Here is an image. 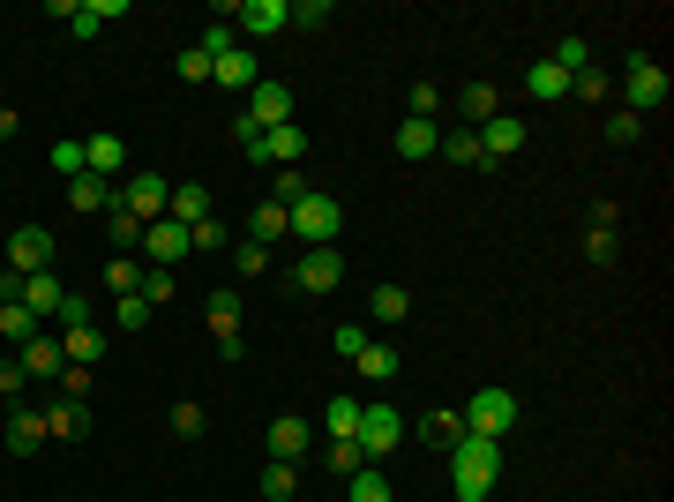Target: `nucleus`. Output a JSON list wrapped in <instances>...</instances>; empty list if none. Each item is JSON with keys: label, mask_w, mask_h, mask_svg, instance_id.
Instances as JSON below:
<instances>
[{"label": "nucleus", "mask_w": 674, "mask_h": 502, "mask_svg": "<svg viewBox=\"0 0 674 502\" xmlns=\"http://www.w3.org/2000/svg\"><path fill=\"white\" fill-rule=\"evenodd\" d=\"M53 173L75 181V173H83V143H53Z\"/></svg>", "instance_id": "obj_57"}, {"label": "nucleus", "mask_w": 674, "mask_h": 502, "mask_svg": "<svg viewBox=\"0 0 674 502\" xmlns=\"http://www.w3.org/2000/svg\"><path fill=\"white\" fill-rule=\"evenodd\" d=\"M53 322H61V330H83V322H91V300H83V293H61V315H53Z\"/></svg>", "instance_id": "obj_53"}, {"label": "nucleus", "mask_w": 674, "mask_h": 502, "mask_svg": "<svg viewBox=\"0 0 674 502\" xmlns=\"http://www.w3.org/2000/svg\"><path fill=\"white\" fill-rule=\"evenodd\" d=\"M390 151H398V157H412V165H420V157H435V151H442V127H435V121H405V127H398V143H390Z\"/></svg>", "instance_id": "obj_23"}, {"label": "nucleus", "mask_w": 674, "mask_h": 502, "mask_svg": "<svg viewBox=\"0 0 674 502\" xmlns=\"http://www.w3.org/2000/svg\"><path fill=\"white\" fill-rule=\"evenodd\" d=\"M165 218L203 225V218H211V188H203V181H181V188H173V203H165Z\"/></svg>", "instance_id": "obj_26"}, {"label": "nucleus", "mask_w": 674, "mask_h": 502, "mask_svg": "<svg viewBox=\"0 0 674 502\" xmlns=\"http://www.w3.org/2000/svg\"><path fill=\"white\" fill-rule=\"evenodd\" d=\"M420 442H428V450H458L464 442V412H428V420H420Z\"/></svg>", "instance_id": "obj_30"}, {"label": "nucleus", "mask_w": 674, "mask_h": 502, "mask_svg": "<svg viewBox=\"0 0 674 502\" xmlns=\"http://www.w3.org/2000/svg\"><path fill=\"white\" fill-rule=\"evenodd\" d=\"M233 16H241V31H247V38H277L285 23H293V8H285V0H241Z\"/></svg>", "instance_id": "obj_16"}, {"label": "nucleus", "mask_w": 674, "mask_h": 502, "mask_svg": "<svg viewBox=\"0 0 674 502\" xmlns=\"http://www.w3.org/2000/svg\"><path fill=\"white\" fill-rule=\"evenodd\" d=\"M570 98H584V105H607V98H614V83L600 75V61L584 68V75H570Z\"/></svg>", "instance_id": "obj_39"}, {"label": "nucleus", "mask_w": 674, "mask_h": 502, "mask_svg": "<svg viewBox=\"0 0 674 502\" xmlns=\"http://www.w3.org/2000/svg\"><path fill=\"white\" fill-rule=\"evenodd\" d=\"M113 181H98V173H75V181H68V203H75V211H98V218H105V211H113Z\"/></svg>", "instance_id": "obj_24"}, {"label": "nucleus", "mask_w": 674, "mask_h": 502, "mask_svg": "<svg viewBox=\"0 0 674 502\" xmlns=\"http://www.w3.org/2000/svg\"><path fill=\"white\" fill-rule=\"evenodd\" d=\"M458 113H464V127H488L494 113H502V91H494V83H464V91H458Z\"/></svg>", "instance_id": "obj_22"}, {"label": "nucleus", "mask_w": 674, "mask_h": 502, "mask_svg": "<svg viewBox=\"0 0 674 502\" xmlns=\"http://www.w3.org/2000/svg\"><path fill=\"white\" fill-rule=\"evenodd\" d=\"M300 195H315V188H300V165H277V181H270V203H277V211H293Z\"/></svg>", "instance_id": "obj_41"}, {"label": "nucleus", "mask_w": 674, "mask_h": 502, "mask_svg": "<svg viewBox=\"0 0 674 502\" xmlns=\"http://www.w3.org/2000/svg\"><path fill=\"white\" fill-rule=\"evenodd\" d=\"M91 436V412L75 406V398H53L45 406V442H83Z\"/></svg>", "instance_id": "obj_17"}, {"label": "nucleus", "mask_w": 674, "mask_h": 502, "mask_svg": "<svg viewBox=\"0 0 674 502\" xmlns=\"http://www.w3.org/2000/svg\"><path fill=\"white\" fill-rule=\"evenodd\" d=\"M31 338H38V315L23 308V300H0V346H16V352H23Z\"/></svg>", "instance_id": "obj_29"}, {"label": "nucleus", "mask_w": 674, "mask_h": 502, "mask_svg": "<svg viewBox=\"0 0 674 502\" xmlns=\"http://www.w3.org/2000/svg\"><path fill=\"white\" fill-rule=\"evenodd\" d=\"M285 233H293L300 248H337V233H345V203H337V195H300V203L285 211Z\"/></svg>", "instance_id": "obj_3"}, {"label": "nucleus", "mask_w": 674, "mask_h": 502, "mask_svg": "<svg viewBox=\"0 0 674 502\" xmlns=\"http://www.w3.org/2000/svg\"><path fill=\"white\" fill-rule=\"evenodd\" d=\"M345 502H398V488H390L382 465H360L353 480H345Z\"/></svg>", "instance_id": "obj_28"}, {"label": "nucleus", "mask_w": 674, "mask_h": 502, "mask_svg": "<svg viewBox=\"0 0 674 502\" xmlns=\"http://www.w3.org/2000/svg\"><path fill=\"white\" fill-rule=\"evenodd\" d=\"M98 278H105V293H113V300H127V293H143V255H113V263H105Z\"/></svg>", "instance_id": "obj_31"}, {"label": "nucleus", "mask_w": 674, "mask_h": 502, "mask_svg": "<svg viewBox=\"0 0 674 502\" xmlns=\"http://www.w3.org/2000/svg\"><path fill=\"white\" fill-rule=\"evenodd\" d=\"M61 352H68V368H98V352H105V330H98V322H83V330H61Z\"/></svg>", "instance_id": "obj_27"}, {"label": "nucleus", "mask_w": 674, "mask_h": 502, "mask_svg": "<svg viewBox=\"0 0 674 502\" xmlns=\"http://www.w3.org/2000/svg\"><path fill=\"white\" fill-rule=\"evenodd\" d=\"M263 495L293 502V495H300V465H263Z\"/></svg>", "instance_id": "obj_40"}, {"label": "nucleus", "mask_w": 674, "mask_h": 502, "mask_svg": "<svg viewBox=\"0 0 674 502\" xmlns=\"http://www.w3.org/2000/svg\"><path fill=\"white\" fill-rule=\"evenodd\" d=\"M187 248H195V255H217V248H225V225H217V218L187 225Z\"/></svg>", "instance_id": "obj_46"}, {"label": "nucleus", "mask_w": 674, "mask_h": 502, "mask_svg": "<svg viewBox=\"0 0 674 502\" xmlns=\"http://www.w3.org/2000/svg\"><path fill=\"white\" fill-rule=\"evenodd\" d=\"M368 315H375V322H405V315H412V293H405V285H375Z\"/></svg>", "instance_id": "obj_36"}, {"label": "nucleus", "mask_w": 674, "mask_h": 502, "mask_svg": "<svg viewBox=\"0 0 674 502\" xmlns=\"http://www.w3.org/2000/svg\"><path fill=\"white\" fill-rule=\"evenodd\" d=\"M127 0H75V16H68V38H98L105 23H121Z\"/></svg>", "instance_id": "obj_19"}, {"label": "nucleus", "mask_w": 674, "mask_h": 502, "mask_svg": "<svg viewBox=\"0 0 674 502\" xmlns=\"http://www.w3.org/2000/svg\"><path fill=\"white\" fill-rule=\"evenodd\" d=\"M323 465H330V472H345V480H353V472L368 465V458H360V442L345 436V442H330V450H323Z\"/></svg>", "instance_id": "obj_44"}, {"label": "nucleus", "mask_w": 674, "mask_h": 502, "mask_svg": "<svg viewBox=\"0 0 674 502\" xmlns=\"http://www.w3.org/2000/svg\"><path fill=\"white\" fill-rule=\"evenodd\" d=\"M307 442H315V428H307L300 412H277L270 428H263V450H270V465H300Z\"/></svg>", "instance_id": "obj_10"}, {"label": "nucleus", "mask_w": 674, "mask_h": 502, "mask_svg": "<svg viewBox=\"0 0 674 502\" xmlns=\"http://www.w3.org/2000/svg\"><path fill=\"white\" fill-rule=\"evenodd\" d=\"M435 157H450V165H480L488 173V151H480V127H458V135H442V151Z\"/></svg>", "instance_id": "obj_35"}, {"label": "nucleus", "mask_w": 674, "mask_h": 502, "mask_svg": "<svg viewBox=\"0 0 674 502\" xmlns=\"http://www.w3.org/2000/svg\"><path fill=\"white\" fill-rule=\"evenodd\" d=\"M105 233H113V255H135V248H143V218H127L121 203L105 211Z\"/></svg>", "instance_id": "obj_37"}, {"label": "nucleus", "mask_w": 674, "mask_h": 502, "mask_svg": "<svg viewBox=\"0 0 674 502\" xmlns=\"http://www.w3.org/2000/svg\"><path fill=\"white\" fill-rule=\"evenodd\" d=\"M187 225L181 218H157V225H143V263L151 270H173V263H187Z\"/></svg>", "instance_id": "obj_9"}, {"label": "nucleus", "mask_w": 674, "mask_h": 502, "mask_svg": "<svg viewBox=\"0 0 674 502\" xmlns=\"http://www.w3.org/2000/svg\"><path fill=\"white\" fill-rule=\"evenodd\" d=\"M61 293L68 285L53 278V270H38V278H23V308H31L38 322H53V315H61Z\"/></svg>", "instance_id": "obj_21"}, {"label": "nucleus", "mask_w": 674, "mask_h": 502, "mask_svg": "<svg viewBox=\"0 0 674 502\" xmlns=\"http://www.w3.org/2000/svg\"><path fill=\"white\" fill-rule=\"evenodd\" d=\"M16 360H23V376H31V382H61V368H68L61 338H45V330H38V338H31L23 352H16Z\"/></svg>", "instance_id": "obj_13"}, {"label": "nucleus", "mask_w": 674, "mask_h": 502, "mask_svg": "<svg viewBox=\"0 0 674 502\" xmlns=\"http://www.w3.org/2000/svg\"><path fill=\"white\" fill-rule=\"evenodd\" d=\"M45 450V412H8V458H38Z\"/></svg>", "instance_id": "obj_20"}, {"label": "nucleus", "mask_w": 674, "mask_h": 502, "mask_svg": "<svg viewBox=\"0 0 674 502\" xmlns=\"http://www.w3.org/2000/svg\"><path fill=\"white\" fill-rule=\"evenodd\" d=\"M113 203H121L127 218L157 225V218H165V203H173V188H165V181H157V173H127V188L113 195Z\"/></svg>", "instance_id": "obj_8"}, {"label": "nucleus", "mask_w": 674, "mask_h": 502, "mask_svg": "<svg viewBox=\"0 0 674 502\" xmlns=\"http://www.w3.org/2000/svg\"><path fill=\"white\" fill-rule=\"evenodd\" d=\"M337 360H360V346H368V330H360V322H337Z\"/></svg>", "instance_id": "obj_56"}, {"label": "nucleus", "mask_w": 674, "mask_h": 502, "mask_svg": "<svg viewBox=\"0 0 674 502\" xmlns=\"http://www.w3.org/2000/svg\"><path fill=\"white\" fill-rule=\"evenodd\" d=\"M353 368H360V376H368V382H398V346H382V338H368Z\"/></svg>", "instance_id": "obj_33"}, {"label": "nucleus", "mask_w": 674, "mask_h": 502, "mask_svg": "<svg viewBox=\"0 0 674 502\" xmlns=\"http://www.w3.org/2000/svg\"><path fill=\"white\" fill-rule=\"evenodd\" d=\"M480 151H488V165L518 157V151H524V121H518V113H494V121L480 127Z\"/></svg>", "instance_id": "obj_15"}, {"label": "nucleus", "mask_w": 674, "mask_h": 502, "mask_svg": "<svg viewBox=\"0 0 674 502\" xmlns=\"http://www.w3.org/2000/svg\"><path fill=\"white\" fill-rule=\"evenodd\" d=\"M211 83H225V91H255V83H263V75H255V53H247V45H233V53H217L211 61Z\"/></svg>", "instance_id": "obj_18"}, {"label": "nucleus", "mask_w": 674, "mask_h": 502, "mask_svg": "<svg viewBox=\"0 0 674 502\" xmlns=\"http://www.w3.org/2000/svg\"><path fill=\"white\" fill-rule=\"evenodd\" d=\"M151 300H143V293H127V300H121V330H151Z\"/></svg>", "instance_id": "obj_54"}, {"label": "nucleus", "mask_w": 674, "mask_h": 502, "mask_svg": "<svg viewBox=\"0 0 674 502\" xmlns=\"http://www.w3.org/2000/svg\"><path fill=\"white\" fill-rule=\"evenodd\" d=\"M607 143H644V121H637V113H622V105H614V113H607Z\"/></svg>", "instance_id": "obj_50"}, {"label": "nucleus", "mask_w": 674, "mask_h": 502, "mask_svg": "<svg viewBox=\"0 0 674 502\" xmlns=\"http://www.w3.org/2000/svg\"><path fill=\"white\" fill-rule=\"evenodd\" d=\"M293 293H307V300H323V293H337L345 285V255L337 248H300V263H293Z\"/></svg>", "instance_id": "obj_6"}, {"label": "nucleus", "mask_w": 674, "mask_h": 502, "mask_svg": "<svg viewBox=\"0 0 674 502\" xmlns=\"http://www.w3.org/2000/svg\"><path fill=\"white\" fill-rule=\"evenodd\" d=\"M203 315H211L217 338H233V330H241V293H233V285H217L211 300H203Z\"/></svg>", "instance_id": "obj_34"}, {"label": "nucleus", "mask_w": 674, "mask_h": 502, "mask_svg": "<svg viewBox=\"0 0 674 502\" xmlns=\"http://www.w3.org/2000/svg\"><path fill=\"white\" fill-rule=\"evenodd\" d=\"M614 91H622V113H637V121H644V113H660V105H667L674 83H667V68H660V61H630V75H622Z\"/></svg>", "instance_id": "obj_5"}, {"label": "nucleus", "mask_w": 674, "mask_h": 502, "mask_svg": "<svg viewBox=\"0 0 674 502\" xmlns=\"http://www.w3.org/2000/svg\"><path fill=\"white\" fill-rule=\"evenodd\" d=\"M91 390H98V376H91V368H61V398H75V406H83Z\"/></svg>", "instance_id": "obj_55"}, {"label": "nucleus", "mask_w": 674, "mask_h": 502, "mask_svg": "<svg viewBox=\"0 0 674 502\" xmlns=\"http://www.w3.org/2000/svg\"><path fill=\"white\" fill-rule=\"evenodd\" d=\"M8 135H16V113H8V105H0V143H8Z\"/></svg>", "instance_id": "obj_60"}, {"label": "nucleus", "mask_w": 674, "mask_h": 502, "mask_svg": "<svg viewBox=\"0 0 674 502\" xmlns=\"http://www.w3.org/2000/svg\"><path fill=\"white\" fill-rule=\"evenodd\" d=\"M233 263H241V278H263V270H270V248H263V240H241Z\"/></svg>", "instance_id": "obj_48"}, {"label": "nucleus", "mask_w": 674, "mask_h": 502, "mask_svg": "<svg viewBox=\"0 0 674 502\" xmlns=\"http://www.w3.org/2000/svg\"><path fill=\"white\" fill-rule=\"evenodd\" d=\"M524 91L540 98V105H562V98H570V75H562L554 61H532L524 68Z\"/></svg>", "instance_id": "obj_25"}, {"label": "nucleus", "mask_w": 674, "mask_h": 502, "mask_svg": "<svg viewBox=\"0 0 674 502\" xmlns=\"http://www.w3.org/2000/svg\"><path fill=\"white\" fill-rule=\"evenodd\" d=\"M241 113H247L255 127H263V135H270V127H285V121H293V91H285V83H255Z\"/></svg>", "instance_id": "obj_11"}, {"label": "nucleus", "mask_w": 674, "mask_h": 502, "mask_svg": "<svg viewBox=\"0 0 674 502\" xmlns=\"http://www.w3.org/2000/svg\"><path fill=\"white\" fill-rule=\"evenodd\" d=\"M323 436H330V442L360 436V398H345V390H337L330 406H323Z\"/></svg>", "instance_id": "obj_32"}, {"label": "nucleus", "mask_w": 674, "mask_h": 502, "mask_svg": "<svg viewBox=\"0 0 674 502\" xmlns=\"http://www.w3.org/2000/svg\"><path fill=\"white\" fill-rule=\"evenodd\" d=\"M285 8H293L300 31H323V23H330V0H285Z\"/></svg>", "instance_id": "obj_49"}, {"label": "nucleus", "mask_w": 674, "mask_h": 502, "mask_svg": "<svg viewBox=\"0 0 674 502\" xmlns=\"http://www.w3.org/2000/svg\"><path fill=\"white\" fill-rule=\"evenodd\" d=\"M203 428H211V412L195 406V398H181V406H173V436H181V442H195Z\"/></svg>", "instance_id": "obj_43"}, {"label": "nucleus", "mask_w": 674, "mask_h": 502, "mask_svg": "<svg viewBox=\"0 0 674 502\" xmlns=\"http://www.w3.org/2000/svg\"><path fill=\"white\" fill-rule=\"evenodd\" d=\"M195 45H203V53H233V45H241V38H233V23H203V31H195Z\"/></svg>", "instance_id": "obj_47"}, {"label": "nucleus", "mask_w": 674, "mask_h": 502, "mask_svg": "<svg viewBox=\"0 0 674 502\" xmlns=\"http://www.w3.org/2000/svg\"><path fill=\"white\" fill-rule=\"evenodd\" d=\"M277 233H285V211H277L270 195H263V203H255V211H247V240H263V248H270Z\"/></svg>", "instance_id": "obj_38"}, {"label": "nucleus", "mask_w": 674, "mask_h": 502, "mask_svg": "<svg viewBox=\"0 0 674 502\" xmlns=\"http://www.w3.org/2000/svg\"><path fill=\"white\" fill-rule=\"evenodd\" d=\"M584 255H592V263H614V233H607V225L584 233Z\"/></svg>", "instance_id": "obj_58"}, {"label": "nucleus", "mask_w": 674, "mask_h": 502, "mask_svg": "<svg viewBox=\"0 0 674 502\" xmlns=\"http://www.w3.org/2000/svg\"><path fill=\"white\" fill-rule=\"evenodd\" d=\"M143 300L165 308V300H173V270H151V263H143Z\"/></svg>", "instance_id": "obj_52"}, {"label": "nucleus", "mask_w": 674, "mask_h": 502, "mask_svg": "<svg viewBox=\"0 0 674 502\" xmlns=\"http://www.w3.org/2000/svg\"><path fill=\"white\" fill-rule=\"evenodd\" d=\"M435 105H442V91H435V83H412V91H405V121H435Z\"/></svg>", "instance_id": "obj_45"}, {"label": "nucleus", "mask_w": 674, "mask_h": 502, "mask_svg": "<svg viewBox=\"0 0 674 502\" xmlns=\"http://www.w3.org/2000/svg\"><path fill=\"white\" fill-rule=\"evenodd\" d=\"M494 480H502V442L464 436L458 450H450V495H458V502H488Z\"/></svg>", "instance_id": "obj_1"}, {"label": "nucleus", "mask_w": 674, "mask_h": 502, "mask_svg": "<svg viewBox=\"0 0 674 502\" xmlns=\"http://www.w3.org/2000/svg\"><path fill=\"white\" fill-rule=\"evenodd\" d=\"M181 83H211V53L203 45H181Z\"/></svg>", "instance_id": "obj_51"}, {"label": "nucleus", "mask_w": 674, "mask_h": 502, "mask_svg": "<svg viewBox=\"0 0 674 502\" xmlns=\"http://www.w3.org/2000/svg\"><path fill=\"white\" fill-rule=\"evenodd\" d=\"M548 61L562 68V75H584V68H592V45H584V38H562V45H554Z\"/></svg>", "instance_id": "obj_42"}, {"label": "nucleus", "mask_w": 674, "mask_h": 502, "mask_svg": "<svg viewBox=\"0 0 674 502\" xmlns=\"http://www.w3.org/2000/svg\"><path fill=\"white\" fill-rule=\"evenodd\" d=\"M23 382H31V376H23V360H0V398H16Z\"/></svg>", "instance_id": "obj_59"}, {"label": "nucleus", "mask_w": 674, "mask_h": 502, "mask_svg": "<svg viewBox=\"0 0 674 502\" xmlns=\"http://www.w3.org/2000/svg\"><path fill=\"white\" fill-rule=\"evenodd\" d=\"M300 157H307V127H300V121H285V127H270V135H263L255 165H300Z\"/></svg>", "instance_id": "obj_14"}, {"label": "nucleus", "mask_w": 674, "mask_h": 502, "mask_svg": "<svg viewBox=\"0 0 674 502\" xmlns=\"http://www.w3.org/2000/svg\"><path fill=\"white\" fill-rule=\"evenodd\" d=\"M518 420H524V406H518V390H510V382H480V390L464 398V436L502 442Z\"/></svg>", "instance_id": "obj_2"}, {"label": "nucleus", "mask_w": 674, "mask_h": 502, "mask_svg": "<svg viewBox=\"0 0 674 502\" xmlns=\"http://www.w3.org/2000/svg\"><path fill=\"white\" fill-rule=\"evenodd\" d=\"M121 157H127V143L113 135V127L83 135V173H98V181H113V188H121Z\"/></svg>", "instance_id": "obj_12"}, {"label": "nucleus", "mask_w": 674, "mask_h": 502, "mask_svg": "<svg viewBox=\"0 0 674 502\" xmlns=\"http://www.w3.org/2000/svg\"><path fill=\"white\" fill-rule=\"evenodd\" d=\"M405 436H412V428H405V412L398 406H360V458H368V465H382V458H398L405 450Z\"/></svg>", "instance_id": "obj_4"}, {"label": "nucleus", "mask_w": 674, "mask_h": 502, "mask_svg": "<svg viewBox=\"0 0 674 502\" xmlns=\"http://www.w3.org/2000/svg\"><path fill=\"white\" fill-rule=\"evenodd\" d=\"M8 270H16V278L53 270V233H45V225H16V233H8Z\"/></svg>", "instance_id": "obj_7"}]
</instances>
